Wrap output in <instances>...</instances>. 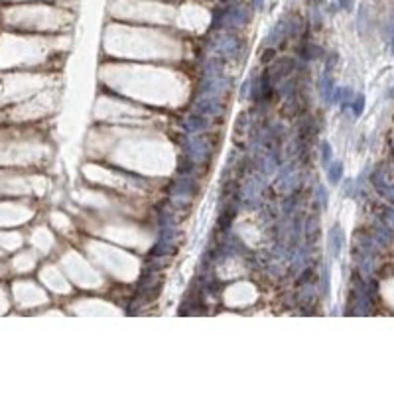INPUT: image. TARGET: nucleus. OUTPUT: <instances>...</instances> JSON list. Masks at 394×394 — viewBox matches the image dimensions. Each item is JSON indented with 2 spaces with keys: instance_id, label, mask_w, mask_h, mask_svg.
<instances>
[{
  "instance_id": "nucleus-1",
  "label": "nucleus",
  "mask_w": 394,
  "mask_h": 394,
  "mask_svg": "<svg viewBox=\"0 0 394 394\" xmlns=\"http://www.w3.org/2000/svg\"><path fill=\"white\" fill-rule=\"evenodd\" d=\"M341 172H343V166L339 162L331 164V168H329V182L331 184H337L339 180H341Z\"/></svg>"
},
{
  "instance_id": "nucleus-2",
  "label": "nucleus",
  "mask_w": 394,
  "mask_h": 394,
  "mask_svg": "<svg viewBox=\"0 0 394 394\" xmlns=\"http://www.w3.org/2000/svg\"><path fill=\"white\" fill-rule=\"evenodd\" d=\"M331 241H333V253L335 255H339V249H341V231H339V227H335L333 229V237H331Z\"/></svg>"
},
{
  "instance_id": "nucleus-3",
  "label": "nucleus",
  "mask_w": 394,
  "mask_h": 394,
  "mask_svg": "<svg viewBox=\"0 0 394 394\" xmlns=\"http://www.w3.org/2000/svg\"><path fill=\"white\" fill-rule=\"evenodd\" d=\"M363 109H365V99H363V95H357L355 97V103H353V111H355V115L359 116L363 113Z\"/></svg>"
},
{
  "instance_id": "nucleus-4",
  "label": "nucleus",
  "mask_w": 394,
  "mask_h": 394,
  "mask_svg": "<svg viewBox=\"0 0 394 394\" xmlns=\"http://www.w3.org/2000/svg\"><path fill=\"white\" fill-rule=\"evenodd\" d=\"M337 8H343V10H351V8H353V0H339V2H337Z\"/></svg>"
},
{
  "instance_id": "nucleus-5",
  "label": "nucleus",
  "mask_w": 394,
  "mask_h": 394,
  "mask_svg": "<svg viewBox=\"0 0 394 394\" xmlns=\"http://www.w3.org/2000/svg\"><path fill=\"white\" fill-rule=\"evenodd\" d=\"M324 160L325 162L331 160V148H329V144H324Z\"/></svg>"
},
{
  "instance_id": "nucleus-6",
  "label": "nucleus",
  "mask_w": 394,
  "mask_h": 394,
  "mask_svg": "<svg viewBox=\"0 0 394 394\" xmlns=\"http://www.w3.org/2000/svg\"><path fill=\"white\" fill-rule=\"evenodd\" d=\"M262 6H264V0H255V8H258V10H260Z\"/></svg>"
},
{
  "instance_id": "nucleus-7",
  "label": "nucleus",
  "mask_w": 394,
  "mask_h": 394,
  "mask_svg": "<svg viewBox=\"0 0 394 394\" xmlns=\"http://www.w3.org/2000/svg\"><path fill=\"white\" fill-rule=\"evenodd\" d=\"M221 2H231V0H221Z\"/></svg>"
}]
</instances>
